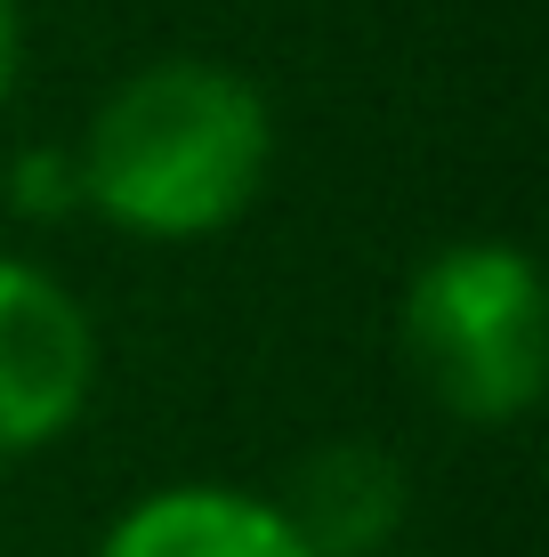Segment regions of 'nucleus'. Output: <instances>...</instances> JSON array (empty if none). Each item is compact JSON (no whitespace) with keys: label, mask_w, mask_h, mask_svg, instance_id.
Here are the masks:
<instances>
[{"label":"nucleus","mask_w":549,"mask_h":557,"mask_svg":"<svg viewBox=\"0 0 549 557\" xmlns=\"http://www.w3.org/2000/svg\"><path fill=\"white\" fill-rule=\"evenodd\" d=\"M275 113L211 57H154L89 113L82 202L146 243H202L259 202Z\"/></svg>","instance_id":"f257e3e1"},{"label":"nucleus","mask_w":549,"mask_h":557,"mask_svg":"<svg viewBox=\"0 0 549 557\" xmlns=\"http://www.w3.org/2000/svg\"><path fill=\"white\" fill-rule=\"evenodd\" d=\"M396 339H404L412 380H421L452 420H469V429L525 420L549 388L541 267L525 259L517 243H445V251L404 283Z\"/></svg>","instance_id":"f03ea898"},{"label":"nucleus","mask_w":549,"mask_h":557,"mask_svg":"<svg viewBox=\"0 0 549 557\" xmlns=\"http://www.w3.org/2000/svg\"><path fill=\"white\" fill-rule=\"evenodd\" d=\"M98 323L33 259L0 251V453H41L89 412Z\"/></svg>","instance_id":"7ed1b4c3"},{"label":"nucleus","mask_w":549,"mask_h":557,"mask_svg":"<svg viewBox=\"0 0 549 557\" xmlns=\"http://www.w3.org/2000/svg\"><path fill=\"white\" fill-rule=\"evenodd\" d=\"M98 557H308V542L291 533V517L267 493L162 485L113 517Z\"/></svg>","instance_id":"20e7f679"},{"label":"nucleus","mask_w":549,"mask_h":557,"mask_svg":"<svg viewBox=\"0 0 549 557\" xmlns=\"http://www.w3.org/2000/svg\"><path fill=\"white\" fill-rule=\"evenodd\" d=\"M275 509L291 517L308 557H372L404 525V469L364 436H339V445H315L299 460Z\"/></svg>","instance_id":"39448f33"},{"label":"nucleus","mask_w":549,"mask_h":557,"mask_svg":"<svg viewBox=\"0 0 549 557\" xmlns=\"http://www.w3.org/2000/svg\"><path fill=\"white\" fill-rule=\"evenodd\" d=\"M16 73H25V16H16V0H0V106H9Z\"/></svg>","instance_id":"423d86ee"}]
</instances>
